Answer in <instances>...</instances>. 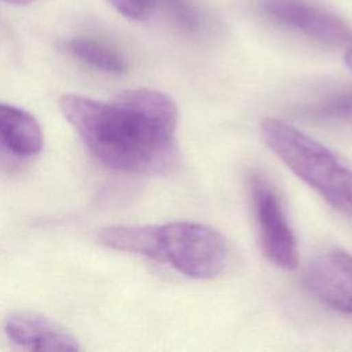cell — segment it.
Listing matches in <instances>:
<instances>
[{
	"label": "cell",
	"instance_id": "obj_1",
	"mask_svg": "<svg viewBox=\"0 0 352 352\" xmlns=\"http://www.w3.org/2000/svg\"><path fill=\"white\" fill-rule=\"evenodd\" d=\"M59 107L88 150L110 169L157 175L177 164L179 111L164 92L128 89L110 102L66 94Z\"/></svg>",
	"mask_w": 352,
	"mask_h": 352
},
{
	"label": "cell",
	"instance_id": "obj_2",
	"mask_svg": "<svg viewBox=\"0 0 352 352\" xmlns=\"http://www.w3.org/2000/svg\"><path fill=\"white\" fill-rule=\"evenodd\" d=\"M264 144L330 206L352 220V165L293 124L268 117L260 122Z\"/></svg>",
	"mask_w": 352,
	"mask_h": 352
},
{
	"label": "cell",
	"instance_id": "obj_3",
	"mask_svg": "<svg viewBox=\"0 0 352 352\" xmlns=\"http://www.w3.org/2000/svg\"><path fill=\"white\" fill-rule=\"evenodd\" d=\"M150 258L170 265L187 278L206 280L224 271L228 246L226 238L206 224L169 221L153 226Z\"/></svg>",
	"mask_w": 352,
	"mask_h": 352
},
{
	"label": "cell",
	"instance_id": "obj_4",
	"mask_svg": "<svg viewBox=\"0 0 352 352\" xmlns=\"http://www.w3.org/2000/svg\"><path fill=\"white\" fill-rule=\"evenodd\" d=\"M250 194L260 248L264 257L282 270H296L300 252L296 234L271 183L260 173L250 177Z\"/></svg>",
	"mask_w": 352,
	"mask_h": 352
},
{
	"label": "cell",
	"instance_id": "obj_5",
	"mask_svg": "<svg viewBox=\"0 0 352 352\" xmlns=\"http://www.w3.org/2000/svg\"><path fill=\"white\" fill-rule=\"evenodd\" d=\"M302 282L323 305L352 316V253L337 248L318 253L307 263Z\"/></svg>",
	"mask_w": 352,
	"mask_h": 352
},
{
	"label": "cell",
	"instance_id": "obj_6",
	"mask_svg": "<svg viewBox=\"0 0 352 352\" xmlns=\"http://www.w3.org/2000/svg\"><path fill=\"white\" fill-rule=\"evenodd\" d=\"M263 8L274 21L322 44L352 43V29L344 21L301 0H267Z\"/></svg>",
	"mask_w": 352,
	"mask_h": 352
},
{
	"label": "cell",
	"instance_id": "obj_7",
	"mask_svg": "<svg viewBox=\"0 0 352 352\" xmlns=\"http://www.w3.org/2000/svg\"><path fill=\"white\" fill-rule=\"evenodd\" d=\"M4 331L15 345L28 351L74 352L81 349L69 331L36 314L19 312L8 316L4 322Z\"/></svg>",
	"mask_w": 352,
	"mask_h": 352
},
{
	"label": "cell",
	"instance_id": "obj_8",
	"mask_svg": "<svg viewBox=\"0 0 352 352\" xmlns=\"http://www.w3.org/2000/svg\"><path fill=\"white\" fill-rule=\"evenodd\" d=\"M43 147L37 120L23 109L0 103V150L16 157L36 155Z\"/></svg>",
	"mask_w": 352,
	"mask_h": 352
},
{
	"label": "cell",
	"instance_id": "obj_9",
	"mask_svg": "<svg viewBox=\"0 0 352 352\" xmlns=\"http://www.w3.org/2000/svg\"><path fill=\"white\" fill-rule=\"evenodd\" d=\"M298 113L315 122L352 125V85L300 106Z\"/></svg>",
	"mask_w": 352,
	"mask_h": 352
},
{
	"label": "cell",
	"instance_id": "obj_10",
	"mask_svg": "<svg viewBox=\"0 0 352 352\" xmlns=\"http://www.w3.org/2000/svg\"><path fill=\"white\" fill-rule=\"evenodd\" d=\"M69 50L84 63L113 74L126 70V62L114 48L89 37H77L69 43Z\"/></svg>",
	"mask_w": 352,
	"mask_h": 352
},
{
	"label": "cell",
	"instance_id": "obj_11",
	"mask_svg": "<svg viewBox=\"0 0 352 352\" xmlns=\"http://www.w3.org/2000/svg\"><path fill=\"white\" fill-rule=\"evenodd\" d=\"M166 4L169 14L175 22L186 30H197L199 26V16L195 8L187 0H161Z\"/></svg>",
	"mask_w": 352,
	"mask_h": 352
},
{
	"label": "cell",
	"instance_id": "obj_12",
	"mask_svg": "<svg viewBox=\"0 0 352 352\" xmlns=\"http://www.w3.org/2000/svg\"><path fill=\"white\" fill-rule=\"evenodd\" d=\"M120 14L126 18L142 21L151 15L161 0H107Z\"/></svg>",
	"mask_w": 352,
	"mask_h": 352
},
{
	"label": "cell",
	"instance_id": "obj_13",
	"mask_svg": "<svg viewBox=\"0 0 352 352\" xmlns=\"http://www.w3.org/2000/svg\"><path fill=\"white\" fill-rule=\"evenodd\" d=\"M344 60H345L346 67L352 72V43H351V44H348V50H346V52H345Z\"/></svg>",
	"mask_w": 352,
	"mask_h": 352
},
{
	"label": "cell",
	"instance_id": "obj_14",
	"mask_svg": "<svg viewBox=\"0 0 352 352\" xmlns=\"http://www.w3.org/2000/svg\"><path fill=\"white\" fill-rule=\"evenodd\" d=\"M6 1H8L11 4H16V6H25V4H30L34 0H6Z\"/></svg>",
	"mask_w": 352,
	"mask_h": 352
}]
</instances>
